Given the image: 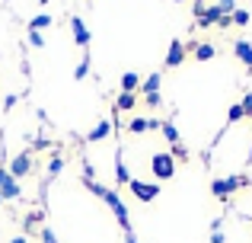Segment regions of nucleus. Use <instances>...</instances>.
<instances>
[{"mask_svg": "<svg viewBox=\"0 0 252 243\" xmlns=\"http://www.w3.org/2000/svg\"><path fill=\"white\" fill-rule=\"evenodd\" d=\"M86 186L93 189V192L99 195V199H105V205L112 208V214H115L118 218V224H122V231L125 234H134V227H131V218H128V208H125V202L118 199L115 192H112V189H105V186H99V182H93V179H83Z\"/></svg>", "mask_w": 252, "mask_h": 243, "instance_id": "1", "label": "nucleus"}, {"mask_svg": "<svg viewBox=\"0 0 252 243\" xmlns=\"http://www.w3.org/2000/svg\"><path fill=\"white\" fill-rule=\"evenodd\" d=\"M249 186V176H223V179H214L211 182V195H217V199H230V195L236 192V189Z\"/></svg>", "mask_w": 252, "mask_h": 243, "instance_id": "2", "label": "nucleus"}, {"mask_svg": "<svg viewBox=\"0 0 252 243\" xmlns=\"http://www.w3.org/2000/svg\"><path fill=\"white\" fill-rule=\"evenodd\" d=\"M150 170H154L157 179H172L176 176V160H172V154H154L150 157Z\"/></svg>", "mask_w": 252, "mask_h": 243, "instance_id": "3", "label": "nucleus"}, {"mask_svg": "<svg viewBox=\"0 0 252 243\" xmlns=\"http://www.w3.org/2000/svg\"><path fill=\"white\" fill-rule=\"evenodd\" d=\"M128 189L134 192L137 202H154L157 195H160V182H141V179H131Z\"/></svg>", "mask_w": 252, "mask_h": 243, "instance_id": "4", "label": "nucleus"}, {"mask_svg": "<svg viewBox=\"0 0 252 243\" xmlns=\"http://www.w3.org/2000/svg\"><path fill=\"white\" fill-rule=\"evenodd\" d=\"M32 167H35V163H32V154H29V150H23V154H16L10 160V170H6V173H10L13 179H23V176L32 173Z\"/></svg>", "mask_w": 252, "mask_h": 243, "instance_id": "5", "label": "nucleus"}, {"mask_svg": "<svg viewBox=\"0 0 252 243\" xmlns=\"http://www.w3.org/2000/svg\"><path fill=\"white\" fill-rule=\"evenodd\" d=\"M70 32H74V42L80 45L83 51H90V29H86V23L77 16V13L70 16Z\"/></svg>", "mask_w": 252, "mask_h": 243, "instance_id": "6", "label": "nucleus"}, {"mask_svg": "<svg viewBox=\"0 0 252 243\" xmlns=\"http://www.w3.org/2000/svg\"><path fill=\"white\" fill-rule=\"evenodd\" d=\"M185 55H189V51H185V45H182V38H172L169 42V51H166V68H179V64L185 61Z\"/></svg>", "mask_w": 252, "mask_h": 243, "instance_id": "7", "label": "nucleus"}, {"mask_svg": "<svg viewBox=\"0 0 252 243\" xmlns=\"http://www.w3.org/2000/svg\"><path fill=\"white\" fill-rule=\"evenodd\" d=\"M185 51H191V58L195 61H211V58L217 55V48L211 42H198V45H185Z\"/></svg>", "mask_w": 252, "mask_h": 243, "instance_id": "8", "label": "nucleus"}, {"mask_svg": "<svg viewBox=\"0 0 252 243\" xmlns=\"http://www.w3.org/2000/svg\"><path fill=\"white\" fill-rule=\"evenodd\" d=\"M19 195H23L19 182L13 179L10 173H6V176H3V182H0V199H3V202H13V199H19Z\"/></svg>", "mask_w": 252, "mask_h": 243, "instance_id": "9", "label": "nucleus"}, {"mask_svg": "<svg viewBox=\"0 0 252 243\" xmlns=\"http://www.w3.org/2000/svg\"><path fill=\"white\" fill-rule=\"evenodd\" d=\"M233 55H236V61H243L252 70V42H246V38H236V42H233Z\"/></svg>", "mask_w": 252, "mask_h": 243, "instance_id": "10", "label": "nucleus"}, {"mask_svg": "<svg viewBox=\"0 0 252 243\" xmlns=\"http://www.w3.org/2000/svg\"><path fill=\"white\" fill-rule=\"evenodd\" d=\"M160 125H163L160 119H131L128 131H131V135H144V131H157Z\"/></svg>", "mask_w": 252, "mask_h": 243, "instance_id": "11", "label": "nucleus"}, {"mask_svg": "<svg viewBox=\"0 0 252 243\" xmlns=\"http://www.w3.org/2000/svg\"><path fill=\"white\" fill-rule=\"evenodd\" d=\"M118 83H122V93H137L141 90V74L137 70H125Z\"/></svg>", "mask_w": 252, "mask_h": 243, "instance_id": "12", "label": "nucleus"}, {"mask_svg": "<svg viewBox=\"0 0 252 243\" xmlns=\"http://www.w3.org/2000/svg\"><path fill=\"white\" fill-rule=\"evenodd\" d=\"M109 135H112V122H109V119H102V122H96V128H93L90 135H86V141L96 144V141H105Z\"/></svg>", "mask_w": 252, "mask_h": 243, "instance_id": "13", "label": "nucleus"}, {"mask_svg": "<svg viewBox=\"0 0 252 243\" xmlns=\"http://www.w3.org/2000/svg\"><path fill=\"white\" fill-rule=\"evenodd\" d=\"M137 106V93H118L115 100V112H131Z\"/></svg>", "mask_w": 252, "mask_h": 243, "instance_id": "14", "label": "nucleus"}, {"mask_svg": "<svg viewBox=\"0 0 252 243\" xmlns=\"http://www.w3.org/2000/svg\"><path fill=\"white\" fill-rule=\"evenodd\" d=\"M115 179L122 182V186H128V182H131V173H128V167H125V157H122V150L115 154Z\"/></svg>", "mask_w": 252, "mask_h": 243, "instance_id": "15", "label": "nucleus"}, {"mask_svg": "<svg viewBox=\"0 0 252 243\" xmlns=\"http://www.w3.org/2000/svg\"><path fill=\"white\" fill-rule=\"evenodd\" d=\"M160 80H163L160 74H150L147 80H141V93H144V96H150V93H160Z\"/></svg>", "mask_w": 252, "mask_h": 243, "instance_id": "16", "label": "nucleus"}, {"mask_svg": "<svg viewBox=\"0 0 252 243\" xmlns=\"http://www.w3.org/2000/svg\"><path fill=\"white\" fill-rule=\"evenodd\" d=\"M51 23H55V19H51L48 13H38L35 19H29V32H38V29H48Z\"/></svg>", "mask_w": 252, "mask_h": 243, "instance_id": "17", "label": "nucleus"}, {"mask_svg": "<svg viewBox=\"0 0 252 243\" xmlns=\"http://www.w3.org/2000/svg\"><path fill=\"white\" fill-rule=\"evenodd\" d=\"M249 19H252V13L243 10V6H236L233 16H230V23H233V26H249Z\"/></svg>", "mask_w": 252, "mask_h": 243, "instance_id": "18", "label": "nucleus"}, {"mask_svg": "<svg viewBox=\"0 0 252 243\" xmlns=\"http://www.w3.org/2000/svg\"><path fill=\"white\" fill-rule=\"evenodd\" d=\"M160 131H163V138H166L169 144H179V128H176L172 122H163V125H160Z\"/></svg>", "mask_w": 252, "mask_h": 243, "instance_id": "19", "label": "nucleus"}, {"mask_svg": "<svg viewBox=\"0 0 252 243\" xmlns=\"http://www.w3.org/2000/svg\"><path fill=\"white\" fill-rule=\"evenodd\" d=\"M86 74H90V55H83V61L74 68V80H86Z\"/></svg>", "mask_w": 252, "mask_h": 243, "instance_id": "20", "label": "nucleus"}, {"mask_svg": "<svg viewBox=\"0 0 252 243\" xmlns=\"http://www.w3.org/2000/svg\"><path fill=\"white\" fill-rule=\"evenodd\" d=\"M246 119V112H243V106L236 103V106H230V112H227V125H236V122H243Z\"/></svg>", "mask_w": 252, "mask_h": 243, "instance_id": "21", "label": "nucleus"}, {"mask_svg": "<svg viewBox=\"0 0 252 243\" xmlns=\"http://www.w3.org/2000/svg\"><path fill=\"white\" fill-rule=\"evenodd\" d=\"M169 154H172V160H189V147H185V144L182 141H179V144H172V150H169Z\"/></svg>", "mask_w": 252, "mask_h": 243, "instance_id": "22", "label": "nucleus"}, {"mask_svg": "<svg viewBox=\"0 0 252 243\" xmlns=\"http://www.w3.org/2000/svg\"><path fill=\"white\" fill-rule=\"evenodd\" d=\"M217 10H220L223 16H233V10H236V0H217Z\"/></svg>", "mask_w": 252, "mask_h": 243, "instance_id": "23", "label": "nucleus"}, {"mask_svg": "<svg viewBox=\"0 0 252 243\" xmlns=\"http://www.w3.org/2000/svg\"><path fill=\"white\" fill-rule=\"evenodd\" d=\"M61 170H64V157H51V160H48V173L58 176Z\"/></svg>", "mask_w": 252, "mask_h": 243, "instance_id": "24", "label": "nucleus"}, {"mask_svg": "<svg viewBox=\"0 0 252 243\" xmlns=\"http://www.w3.org/2000/svg\"><path fill=\"white\" fill-rule=\"evenodd\" d=\"M240 106H243V112H246V119H252V93H246L240 100Z\"/></svg>", "mask_w": 252, "mask_h": 243, "instance_id": "25", "label": "nucleus"}, {"mask_svg": "<svg viewBox=\"0 0 252 243\" xmlns=\"http://www.w3.org/2000/svg\"><path fill=\"white\" fill-rule=\"evenodd\" d=\"M144 103H147L150 109H157V106H163V96L160 93H150V96H144Z\"/></svg>", "mask_w": 252, "mask_h": 243, "instance_id": "26", "label": "nucleus"}, {"mask_svg": "<svg viewBox=\"0 0 252 243\" xmlns=\"http://www.w3.org/2000/svg\"><path fill=\"white\" fill-rule=\"evenodd\" d=\"M191 13H195V19H201L204 13H208V3H204V0H195V6H191Z\"/></svg>", "mask_w": 252, "mask_h": 243, "instance_id": "27", "label": "nucleus"}, {"mask_svg": "<svg viewBox=\"0 0 252 243\" xmlns=\"http://www.w3.org/2000/svg\"><path fill=\"white\" fill-rule=\"evenodd\" d=\"M29 45H32V48H42V45H45L42 32H29Z\"/></svg>", "mask_w": 252, "mask_h": 243, "instance_id": "28", "label": "nucleus"}, {"mask_svg": "<svg viewBox=\"0 0 252 243\" xmlns=\"http://www.w3.org/2000/svg\"><path fill=\"white\" fill-rule=\"evenodd\" d=\"M38 237H42V243H58V240H55V234H51L48 227H45V231H38Z\"/></svg>", "mask_w": 252, "mask_h": 243, "instance_id": "29", "label": "nucleus"}, {"mask_svg": "<svg viewBox=\"0 0 252 243\" xmlns=\"http://www.w3.org/2000/svg\"><path fill=\"white\" fill-rule=\"evenodd\" d=\"M16 106V93H10V96H3V109H13Z\"/></svg>", "mask_w": 252, "mask_h": 243, "instance_id": "30", "label": "nucleus"}, {"mask_svg": "<svg viewBox=\"0 0 252 243\" xmlns=\"http://www.w3.org/2000/svg\"><path fill=\"white\" fill-rule=\"evenodd\" d=\"M223 240H227V237H223L220 231H214V234H211V243H223Z\"/></svg>", "mask_w": 252, "mask_h": 243, "instance_id": "31", "label": "nucleus"}, {"mask_svg": "<svg viewBox=\"0 0 252 243\" xmlns=\"http://www.w3.org/2000/svg\"><path fill=\"white\" fill-rule=\"evenodd\" d=\"M125 243H137V237L134 234H125Z\"/></svg>", "mask_w": 252, "mask_h": 243, "instance_id": "32", "label": "nucleus"}, {"mask_svg": "<svg viewBox=\"0 0 252 243\" xmlns=\"http://www.w3.org/2000/svg\"><path fill=\"white\" fill-rule=\"evenodd\" d=\"M10 243H29V237H13Z\"/></svg>", "mask_w": 252, "mask_h": 243, "instance_id": "33", "label": "nucleus"}, {"mask_svg": "<svg viewBox=\"0 0 252 243\" xmlns=\"http://www.w3.org/2000/svg\"><path fill=\"white\" fill-rule=\"evenodd\" d=\"M3 176H6V170H3V167H0V182H3Z\"/></svg>", "mask_w": 252, "mask_h": 243, "instance_id": "34", "label": "nucleus"}, {"mask_svg": "<svg viewBox=\"0 0 252 243\" xmlns=\"http://www.w3.org/2000/svg\"><path fill=\"white\" fill-rule=\"evenodd\" d=\"M246 160H249V163H252V150H249V157H246Z\"/></svg>", "mask_w": 252, "mask_h": 243, "instance_id": "35", "label": "nucleus"}, {"mask_svg": "<svg viewBox=\"0 0 252 243\" xmlns=\"http://www.w3.org/2000/svg\"><path fill=\"white\" fill-rule=\"evenodd\" d=\"M0 205H3V199H0Z\"/></svg>", "mask_w": 252, "mask_h": 243, "instance_id": "36", "label": "nucleus"}]
</instances>
